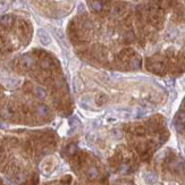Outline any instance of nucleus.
<instances>
[{
    "mask_svg": "<svg viewBox=\"0 0 185 185\" xmlns=\"http://www.w3.org/2000/svg\"><path fill=\"white\" fill-rule=\"evenodd\" d=\"M13 23V17L9 14H5V15L0 16V24L4 26H10Z\"/></svg>",
    "mask_w": 185,
    "mask_h": 185,
    "instance_id": "obj_10",
    "label": "nucleus"
},
{
    "mask_svg": "<svg viewBox=\"0 0 185 185\" xmlns=\"http://www.w3.org/2000/svg\"><path fill=\"white\" fill-rule=\"evenodd\" d=\"M107 101V96H104V94H100V96L96 98V104H99V106H102Z\"/></svg>",
    "mask_w": 185,
    "mask_h": 185,
    "instance_id": "obj_15",
    "label": "nucleus"
},
{
    "mask_svg": "<svg viewBox=\"0 0 185 185\" xmlns=\"http://www.w3.org/2000/svg\"><path fill=\"white\" fill-rule=\"evenodd\" d=\"M35 112H37V115L40 116V117H47V116L50 114V109H49L45 104H37Z\"/></svg>",
    "mask_w": 185,
    "mask_h": 185,
    "instance_id": "obj_3",
    "label": "nucleus"
},
{
    "mask_svg": "<svg viewBox=\"0 0 185 185\" xmlns=\"http://www.w3.org/2000/svg\"><path fill=\"white\" fill-rule=\"evenodd\" d=\"M130 171V166L128 165H124L120 168V173H128Z\"/></svg>",
    "mask_w": 185,
    "mask_h": 185,
    "instance_id": "obj_21",
    "label": "nucleus"
},
{
    "mask_svg": "<svg viewBox=\"0 0 185 185\" xmlns=\"http://www.w3.org/2000/svg\"><path fill=\"white\" fill-rule=\"evenodd\" d=\"M52 33H53V35L56 37V39L59 41V43L61 45H64V47H66V42H65V35H64L63 31L59 30V29H52Z\"/></svg>",
    "mask_w": 185,
    "mask_h": 185,
    "instance_id": "obj_4",
    "label": "nucleus"
},
{
    "mask_svg": "<svg viewBox=\"0 0 185 185\" xmlns=\"http://www.w3.org/2000/svg\"><path fill=\"white\" fill-rule=\"evenodd\" d=\"M11 115H13V110L9 109V107H6L2 110V116H5V117H10Z\"/></svg>",
    "mask_w": 185,
    "mask_h": 185,
    "instance_id": "obj_17",
    "label": "nucleus"
},
{
    "mask_svg": "<svg viewBox=\"0 0 185 185\" xmlns=\"http://www.w3.org/2000/svg\"><path fill=\"white\" fill-rule=\"evenodd\" d=\"M176 34H177V32L175 30H171L170 32H168V35H167V37H169V39H173V37H176Z\"/></svg>",
    "mask_w": 185,
    "mask_h": 185,
    "instance_id": "obj_22",
    "label": "nucleus"
},
{
    "mask_svg": "<svg viewBox=\"0 0 185 185\" xmlns=\"http://www.w3.org/2000/svg\"><path fill=\"white\" fill-rule=\"evenodd\" d=\"M68 150H69V153H74L75 151H76V147H75V145H70L69 148H68Z\"/></svg>",
    "mask_w": 185,
    "mask_h": 185,
    "instance_id": "obj_23",
    "label": "nucleus"
},
{
    "mask_svg": "<svg viewBox=\"0 0 185 185\" xmlns=\"http://www.w3.org/2000/svg\"><path fill=\"white\" fill-rule=\"evenodd\" d=\"M169 185H175V184H169Z\"/></svg>",
    "mask_w": 185,
    "mask_h": 185,
    "instance_id": "obj_25",
    "label": "nucleus"
},
{
    "mask_svg": "<svg viewBox=\"0 0 185 185\" xmlns=\"http://www.w3.org/2000/svg\"><path fill=\"white\" fill-rule=\"evenodd\" d=\"M124 11H125V8L123 7L122 5H117V6H115V7L111 9V15L118 17V16L123 15V13H124Z\"/></svg>",
    "mask_w": 185,
    "mask_h": 185,
    "instance_id": "obj_11",
    "label": "nucleus"
},
{
    "mask_svg": "<svg viewBox=\"0 0 185 185\" xmlns=\"http://www.w3.org/2000/svg\"><path fill=\"white\" fill-rule=\"evenodd\" d=\"M19 84H21V80H19V78H15V77L7 78L6 82H5V85L7 86L8 89H15Z\"/></svg>",
    "mask_w": 185,
    "mask_h": 185,
    "instance_id": "obj_5",
    "label": "nucleus"
},
{
    "mask_svg": "<svg viewBox=\"0 0 185 185\" xmlns=\"http://www.w3.org/2000/svg\"><path fill=\"white\" fill-rule=\"evenodd\" d=\"M111 133H112V136L116 137V139H120V137H122V135H123L122 132H120L119 130H114L112 132H111Z\"/></svg>",
    "mask_w": 185,
    "mask_h": 185,
    "instance_id": "obj_19",
    "label": "nucleus"
},
{
    "mask_svg": "<svg viewBox=\"0 0 185 185\" xmlns=\"http://www.w3.org/2000/svg\"><path fill=\"white\" fill-rule=\"evenodd\" d=\"M143 179L147 184H155L157 182V175L152 171H148V173H144L143 174Z\"/></svg>",
    "mask_w": 185,
    "mask_h": 185,
    "instance_id": "obj_6",
    "label": "nucleus"
},
{
    "mask_svg": "<svg viewBox=\"0 0 185 185\" xmlns=\"http://www.w3.org/2000/svg\"><path fill=\"white\" fill-rule=\"evenodd\" d=\"M73 86H74L75 92H81L83 88H84L82 80L80 77H77V76H75L74 80H73Z\"/></svg>",
    "mask_w": 185,
    "mask_h": 185,
    "instance_id": "obj_9",
    "label": "nucleus"
},
{
    "mask_svg": "<svg viewBox=\"0 0 185 185\" xmlns=\"http://www.w3.org/2000/svg\"><path fill=\"white\" fill-rule=\"evenodd\" d=\"M34 94H35L37 99H41V100H43V99L47 98V91L43 88H41V86H35L34 88Z\"/></svg>",
    "mask_w": 185,
    "mask_h": 185,
    "instance_id": "obj_8",
    "label": "nucleus"
},
{
    "mask_svg": "<svg viewBox=\"0 0 185 185\" xmlns=\"http://www.w3.org/2000/svg\"><path fill=\"white\" fill-rule=\"evenodd\" d=\"M8 9V5L6 2H0V14L1 13H5V11Z\"/></svg>",
    "mask_w": 185,
    "mask_h": 185,
    "instance_id": "obj_20",
    "label": "nucleus"
},
{
    "mask_svg": "<svg viewBox=\"0 0 185 185\" xmlns=\"http://www.w3.org/2000/svg\"><path fill=\"white\" fill-rule=\"evenodd\" d=\"M83 9H84V6H83V4H81V5H80V8H78V13H80V11H82Z\"/></svg>",
    "mask_w": 185,
    "mask_h": 185,
    "instance_id": "obj_24",
    "label": "nucleus"
},
{
    "mask_svg": "<svg viewBox=\"0 0 185 185\" xmlns=\"http://www.w3.org/2000/svg\"><path fill=\"white\" fill-rule=\"evenodd\" d=\"M19 63H21V66L24 68V69H30L32 67L34 66V59L31 57V56H23L21 60H19Z\"/></svg>",
    "mask_w": 185,
    "mask_h": 185,
    "instance_id": "obj_2",
    "label": "nucleus"
},
{
    "mask_svg": "<svg viewBox=\"0 0 185 185\" xmlns=\"http://www.w3.org/2000/svg\"><path fill=\"white\" fill-rule=\"evenodd\" d=\"M37 39L40 40V42L43 45H49L51 43V37L50 34L48 33V31L45 30V29H39L37 31Z\"/></svg>",
    "mask_w": 185,
    "mask_h": 185,
    "instance_id": "obj_1",
    "label": "nucleus"
},
{
    "mask_svg": "<svg viewBox=\"0 0 185 185\" xmlns=\"http://www.w3.org/2000/svg\"><path fill=\"white\" fill-rule=\"evenodd\" d=\"M90 6H91V8H92L94 11H96V13L101 11L102 10V8H104V6L101 4V1H99V0H93L92 2L90 4Z\"/></svg>",
    "mask_w": 185,
    "mask_h": 185,
    "instance_id": "obj_12",
    "label": "nucleus"
},
{
    "mask_svg": "<svg viewBox=\"0 0 185 185\" xmlns=\"http://www.w3.org/2000/svg\"><path fill=\"white\" fill-rule=\"evenodd\" d=\"M14 179H15V182H17V183H22V182H24V179H25V176L23 174H18V175H16Z\"/></svg>",
    "mask_w": 185,
    "mask_h": 185,
    "instance_id": "obj_18",
    "label": "nucleus"
},
{
    "mask_svg": "<svg viewBox=\"0 0 185 185\" xmlns=\"http://www.w3.org/2000/svg\"><path fill=\"white\" fill-rule=\"evenodd\" d=\"M182 167H183V163L179 161V160H176V161H173V163H170V168L175 171H177V170L182 169Z\"/></svg>",
    "mask_w": 185,
    "mask_h": 185,
    "instance_id": "obj_14",
    "label": "nucleus"
},
{
    "mask_svg": "<svg viewBox=\"0 0 185 185\" xmlns=\"http://www.w3.org/2000/svg\"><path fill=\"white\" fill-rule=\"evenodd\" d=\"M11 6L14 9H23L25 4L23 0H11Z\"/></svg>",
    "mask_w": 185,
    "mask_h": 185,
    "instance_id": "obj_13",
    "label": "nucleus"
},
{
    "mask_svg": "<svg viewBox=\"0 0 185 185\" xmlns=\"http://www.w3.org/2000/svg\"><path fill=\"white\" fill-rule=\"evenodd\" d=\"M176 123H181V124H184L185 125V112H179L177 115V118H176Z\"/></svg>",
    "mask_w": 185,
    "mask_h": 185,
    "instance_id": "obj_16",
    "label": "nucleus"
},
{
    "mask_svg": "<svg viewBox=\"0 0 185 185\" xmlns=\"http://www.w3.org/2000/svg\"><path fill=\"white\" fill-rule=\"evenodd\" d=\"M86 176H88L89 179H96V178H98V176H99V170H98V168L94 166L89 167L88 170H86Z\"/></svg>",
    "mask_w": 185,
    "mask_h": 185,
    "instance_id": "obj_7",
    "label": "nucleus"
}]
</instances>
